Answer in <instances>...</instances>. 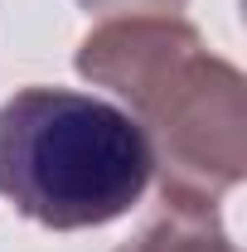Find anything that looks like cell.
<instances>
[{"label":"cell","mask_w":247,"mask_h":252,"mask_svg":"<svg viewBox=\"0 0 247 252\" xmlns=\"http://www.w3.org/2000/svg\"><path fill=\"white\" fill-rule=\"evenodd\" d=\"M78 73L117 93L151 146L165 209H218L247 175V83L180 15H122L78 44Z\"/></svg>","instance_id":"cell-1"},{"label":"cell","mask_w":247,"mask_h":252,"mask_svg":"<svg viewBox=\"0 0 247 252\" xmlns=\"http://www.w3.org/2000/svg\"><path fill=\"white\" fill-rule=\"evenodd\" d=\"M155 165L122 107L73 88H20L0 102V199L39 228H102L141 204Z\"/></svg>","instance_id":"cell-2"},{"label":"cell","mask_w":247,"mask_h":252,"mask_svg":"<svg viewBox=\"0 0 247 252\" xmlns=\"http://www.w3.org/2000/svg\"><path fill=\"white\" fill-rule=\"evenodd\" d=\"M117 252H238V243L218 223V209H165Z\"/></svg>","instance_id":"cell-3"},{"label":"cell","mask_w":247,"mask_h":252,"mask_svg":"<svg viewBox=\"0 0 247 252\" xmlns=\"http://www.w3.org/2000/svg\"><path fill=\"white\" fill-rule=\"evenodd\" d=\"M88 15H112V20H122V15H180L189 0H78Z\"/></svg>","instance_id":"cell-4"}]
</instances>
